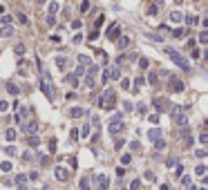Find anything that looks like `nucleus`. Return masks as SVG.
<instances>
[{
    "instance_id": "5fc2aeb1",
    "label": "nucleus",
    "mask_w": 208,
    "mask_h": 190,
    "mask_svg": "<svg viewBox=\"0 0 208 190\" xmlns=\"http://www.w3.org/2000/svg\"><path fill=\"white\" fill-rule=\"evenodd\" d=\"M181 184H184V186H190V177H188V175L181 177Z\"/></svg>"
},
{
    "instance_id": "a211bd4d",
    "label": "nucleus",
    "mask_w": 208,
    "mask_h": 190,
    "mask_svg": "<svg viewBox=\"0 0 208 190\" xmlns=\"http://www.w3.org/2000/svg\"><path fill=\"white\" fill-rule=\"evenodd\" d=\"M170 20H172V23H181V20H184V16L179 14V11H170Z\"/></svg>"
},
{
    "instance_id": "c9c22d12",
    "label": "nucleus",
    "mask_w": 208,
    "mask_h": 190,
    "mask_svg": "<svg viewBox=\"0 0 208 190\" xmlns=\"http://www.w3.org/2000/svg\"><path fill=\"white\" fill-rule=\"evenodd\" d=\"M155 148H157V150H163V148H166V141H163V139L155 141Z\"/></svg>"
},
{
    "instance_id": "cd10ccee",
    "label": "nucleus",
    "mask_w": 208,
    "mask_h": 190,
    "mask_svg": "<svg viewBox=\"0 0 208 190\" xmlns=\"http://www.w3.org/2000/svg\"><path fill=\"white\" fill-rule=\"evenodd\" d=\"M7 92H9V94H14V96H16V94L20 92V90H18V85H11V83H9V85H7Z\"/></svg>"
},
{
    "instance_id": "09e8293b",
    "label": "nucleus",
    "mask_w": 208,
    "mask_h": 190,
    "mask_svg": "<svg viewBox=\"0 0 208 190\" xmlns=\"http://www.w3.org/2000/svg\"><path fill=\"white\" fill-rule=\"evenodd\" d=\"M85 87H94V78L87 76V78H85Z\"/></svg>"
},
{
    "instance_id": "9d476101",
    "label": "nucleus",
    "mask_w": 208,
    "mask_h": 190,
    "mask_svg": "<svg viewBox=\"0 0 208 190\" xmlns=\"http://www.w3.org/2000/svg\"><path fill=\"white\" fill-rule=\"evenodd\" d=\"M148 139L152 141V143H155V141H159V139H161V130H159V128H152V130L148 132Z\"/></svg>"
},
{
    "instance_id": "20e7f679",
    "label": "nucleus",
    "mask_w": 208,
    "mask_h": 190,
    "mask_svg": "<svg viewBox=\"0 0 208 190\" xmlns=\"http://www.w3.org/2000/svg\"><path fill=\"white\" fill-rule=\"evenodd\" d=\"M40 90H43V94H47V99L49 101H54V90H52V85H49V74L45 72V81L40 83Z\"/></svg>"
},
{
    "instance_id": "a19ab883",
    "label": "nucleus",
    "mask_w": 208,
    "mask_h": 190,
    "mask_svg": "<svg viewBox=\"0 0 208 190\" xmlns=\"http://www.w3.org/2000/svg\"><path fill=\"white\" fill-rule=\"evenodd\" d=\"M139 188H141V181H139V179H134V181L130 184V190H139Z\"/></svg>"
},
{
    "instance_id": "13d9d810",
    "label": "nucleus",
    "mask_w": 208,
    "mask_h": 190,
    "mask_svg": "<svg viewBox=\"0 0 208 190\" xmlns=\"http://www.w3.org/2000/svg\"><path fill=\"white\" fill-rule=\"evenodd\" d=\"M123 143H125L123 139H117V143H114V146H117V150H119V148H123Z\"/></svg>"
},
{
    "instance_id": "39448f33",
    "label": "nucleus",
    "mask_w": 208,
    "mask_h": 190,
    "mask_svg": "<svg viewBox=\"0 0 208 190\" xmlns=\"http://www.w3.org/2000/svg\"><path fill=\"white\" fill-rule=\"evenodd\" d=\"M119 34H121V27H119V23H112L105 36L110 38V40H117V38H119Z\"/></svg>"
},
{
    "instance_id": "864d4df0",
    "label": "nucleus",
    "mask_w": 208,
    "mask_h": 190,
    "mask_svg": "<svg viewBox=\"0 0 208 190\" xmlns=\"http://www.w3.org/2000/svg\"><path fill=\"white\" fill-rule=\"evenodd\" d=\"M96 38H99V29H94V32L90 34V40H96Z\"/></svg>"
},
{
    "instance_id": "4468645a",
    "label": "nucleus",
    "mask_w": 208,
    "mask_h": 190,
    "mask_svg": "<svg viewBox=\"0 0 208 190\" xmlns=\"http://www.w3.org/2000/svg\"><path fill=\"white\" fill-rule=\"evenodd\" d=\"M188 34H190V29H181V27H179V29H172V38H184Z\"/></svg>"
},
{
    "instance_id": "ea45409f",
    "label": "nucleus",
    "mask_w": 208,
    "mask_h": 190,
    "mask_svg": "<svg viewBox=\"0 0 208 190\" xmlns=\"http://www.w3.org/2000/svg\"><path fill=\"white\" fill-rule=\"evenodd\" d=\"M195 175H199V177H204V175H206V166H197V170H195Z\"/></svg>"
},
{
    "instance_id": "f704fd0d",
    "label": "nucleus",
    "mask_w": 208,
    "mask_h": 190,
    "mask_svg": "<svg viewBox=\"0 0 208 190\" xmlns=\"http://www.w3.org/2000/svg\"><path fill=\"white\" fill-rule=\"evenodd\" d=\"M199 43H202V45L208 43V32H202V34H199Z\"/></svg>"
},
{
    "instance_id": "4c0bfd02",
    "label": "nucleus",
    "mask_w": 208,
    "mask_h": 190,
    "mask_svg": "<svg viewBox=\"0 0 208 190\" xmlns=\"http://www.w3.org/2000/svg\"><path fill=\"white\" fill-rule=\"evenodd\" d=\"M38 143H40V139L32 134V139H29V146H32V148H36V146H38Z\"/></svg>"
},
{
    "instance_id": "c85d7f7f",
    "label": "nucleus",
    "mask_w": 208,
    "mask_h": 190,
    "mask_svg": "<svg viewBox=\"0 0 208 190\" xmlns=\"http://www.w3.org/2000/svg\"><path fill=\"white\" fill-rule=\"evenodd\" d=\"M14 52H16V56H23V54H25V45H23V43H20V45H16V47H14Z\"/></svg>"
},
{
    "instance_id": "aec40b11",
    "label": "nucleus",
    "mask_w": 208,
    "mask_h": 190,
    "mask_svg": "<svg viewBox=\"0 0 208 190\" xmlns=\"http://www.w3.org/2000/svg\"><path fill=\"white\" fill-rule=\"evenodd\" d=\"M186 23L193 27V25H197V23H199V18H197L195 14H188V16H186Z\"/></svg>"
},
{
    "instance_id": "dca6fc26",
    "label": "nucleus",
    "mask_w": 208,
    "mask_h": 190,
    "mask_svg": "<svg viewBox=\"0 0 208 190\" xmlns=\"http://www.w3.org/2000/svg\"><path fill=\"white\" fill-rule=\"evenodd\" d=\"M5 139L14 143V141H16V130H11V128H9V130H5Z\"/></svg>"
},
{
    "instance_id": "6e6d98bb",
    "label": "nucleus",
    "mask_w": 208,
    "mask_h": 190,
    "mask_svg": "<svg viewBox=\"0 0 208 190\" xmlns=\"http://www.w3.org/2000/svg\"><path fill=\"white\" fill-rule=\"evenodd\" d=\"M121 87H123V90H130V81L123 78V81H121Z\"/></svg>"
},
{
    "instance_id": "e2e57ef3",
    "label": "nucleus",
    "mask_w": 208,
    "mask_h": 190,
    "mask_svg": "<svg viewBox=\"0 0 208 190\" xmlns=\"http://www.w3.org/2000/svg\"><path fill=\"white\" fill-rule=\"evenodd\" d=\"M199 141L202 143H208V134H199Z\"/></svg>"
},
{
    "instance_id": "6ab92c4d",
    "label": "nucleus",
    "mask_w": 208,
    "mask_h": 190,
    "mask_svg": "<svg viewBox=\"0 0 208 190\" xmlns=\"http://www.w3.org/2000/svg\"><path fill=\"white\" fill-rule=\"evenodd\" d=\"M65 81H67L70 85H74V87H76V85H81V83H79V78H76L74 74H67V76H65Z\"/></svg>"
},
{
    "instance_id": "bb28decb",
    "label": "nucleus",
    "mask_w": 208,
    "mask_h": 190,
    "mask_svg": "<svg viewBox=\"0 0 208 190\" xmlns=\"http://www.w3.org/2000/svg\"><path fill=\"white\" fill-rule=\"evenodd\" d=\"M65 65H67V61H65L63 56H58V58H56V67H61V70H65Z\"/></svg>"
},
{
    "instance_id": "5701e85b",
    "label": "nucleus",
    "mask_w": 208,
    "mask_h": 190,
    "mask_svg": "<svg viewBox=\"0 0 208 190\" xmlns=\"http://www.w3.org/2000/svg\"><path fill=\"white\" fill-rule=\"evenodd\" d=\"M177 123H179L181 128H188V116H186V114H181V116H177Z\"/></svg>"
},
{
    "instance_id": "4be33fe9",
    "label": "nucleus",
    "mask_w": 208,
    "mask_h": 190,
    "mask_svg": "<svg viewBox=\"0 0 208 190\" xmlns=\"http://www.w3.org/2000/svg\"><path fill=\"white\" fill-rule=\"evenodd\" d=\"M159 7H161L159 2H157V5H150V7H148V14H150V16H157V14H159Z\"/></svg>"
},
{
    "instance_id": "7ed1b4c3",
    "label": "nucleus",
    "mask_w": 208,
    "mask_h": 190,
    "mask_svg": "<svg viewBox=\"0 0 208 190\" xmlns=\"http://www.w3.org/2000/svg\"><path fill=\"white\" fill-rule=\"evenodd\" d=\"M121 128H123V123H121V114L112 116V121H110V134H112V137H117L119 132H121Z\"/></svg>"
},
{
    "instance_id": "a878e982",
    "label": "nucleus",
    "mask_w": 208,
    "mask_h": 190,
    "mask_svg": "<svg viewBox=\"0 0 208 190\" xmlns=\"http://www.w3.org/2000/svg\"><path fill=\"white\" fill-rule=\"evenodd\" d=\"M11 34H14V27H11V25H7V27H2V36H5V38H9V36H11Z\"/></svg>"
},
{
    "instance_id": "0e129e2a",
    "label": "nucleus",
    "mask_w": 208,
    "mask_h": 190,
    "mask_svg": "<svg viewBox=\"0 0 208 190\" xmlns=\"http://www.w3.org/2000/svg\"><path fill=\"white\" fill-rule=\"evenodd\" d=\"M188 190H199V188H197V186H193V184H190V186H188Z\"/></svg>"
},
{
    "instance_id": "37998d69",
    "label": "nucleus",
    "mask_w": 208,
    "mask_h": 190,
    "mask_svg": "<svg viewBox=\"0 0 208 190\" xmlns=\"http://www.w3.org/2000/svg\"><path fill=\"white\" fill-rule=\"evenodd\" d=\"M87 132H90V125H83V128L79 130V134H81V137H87Z\"/></svg>"
},
{
    "instance_id": "f257e3e1",
    "label": "nucleus",
    "mask_w": 208,
    "mask_h": 190,
    "mask_svg": "<svg viewBox=\"0 0 208 190\" xmlns=\"http://www.w3.org/2000/svg\"><path fill=\"white\" fill-rule=\"evenodd\" d=\"M163 49H166V54L170 56V58H172L177 65H179V67H181V70H190V65H188V61L184 58V56L181 54H179L177 49H172V47H163Z\"/></svg>"
},
{
    "instance_id": "b1692460",
    "label": "nucleus",
    "mask_w": 208,
    "mask_h": 190,
    "mask_svg": "<svg viewBox=\"0 0 208 190\" xmlns=\"http://www.w3.org/2000/svg\"><path fill=\"white\" fill-rule=\"evenodd\" d=\"M0 170H2V172H11V161H2V163H0Z\"/></svg>"
},
{
    "instance_id": "79ce46f5",
    "label": "nucleus",
    "mask_w": 208,
    "mask_h": 190,
    "mask_svg": "<svg viewBox=\"0 0 208 190\" xmlns=\"http://www.w3.org/2000/svg\"><path fill=\"white\" fill-rule=\"evenodd\" d=\"M150 40H157V43H161V34H148Z\"/></svg>"
},
{
    "instance_id": "69168bd1",
    "label": "nucleus",
    "mask_w": 208,
    "mask_h": 190,
    "mask_svg": "<svg viewBox=\"0 0 208 190\" xmlns=\"http://www.w3.org/2000/svg\"><path fill=\"white\" fill-rule=\"evenodd\" d=\"M199 190H204V188H199Z\"/></svg>"
},
{
    "instance_id": "393cba45",
    "label": "nucleus",
    "mask_w": 208,
    "mask_h": 190,
    "mask_svg": "<svg viewBox=\"0 0 208 190\" xmlns=\"http://www.w3.org/2000/svg\"><path fill=\"white\" fill-rule=\"evenodd\" d=\"M148 121H150V123H152V125L157 128V125H159V114H157V112H155V114H150V116H148Z\"/></svg>"
},
{
    "instance_id": "7c9ffc66",
    "label": "nucleus",
    "mask_w": 208,
    "mask_h": 190,
    "mask_svg": "<svg viewBox=\"0 0 208 190\" xmlns=\"http://www.w3.org/2000/svg\"><path fill=\"white\" fill-rule=\"evenodd\" d=\"M96 74H99V67H96V65H92V67L87 70V76H90V78H94Z\"/></svg>"
},
{
    "instance_id": "bf43d9fd",
    "label": "nucleus",
    "mask_w": 208,
    "mask_h": 190,
    "mask_svg": "<svg viewBox=\"0 0 208 190\" xmlns=\"http://www.w3.org/2000/svg\"><path fill=\"white\" fill-rule=\"evenodd\" d=\"M5 152H7V154H16V148H14V146H9Z\"/></svg>"
},
{
    "instance_id": "2eb2a0df",
    "label": "nucleus",
    "mask_w": 208,
    "mask_h": 190,
    "mask_svg": "<svg viewBox=\"0 0 208 190\" xmlns=\"http://www.w3.org/2000/svg\"><path fill=\"white\" fill-rule=\"evenodd\" d=\"M79 63H81V67H87V65L92 63V58H90V56H85V54H81L79 56Z\"/></svg>"
},
{
    "instance_id": "c756f323",
    "label": "nucleus",
    "mask_w": 208,
    "mask_h": 190,
    "mask_svg": "<svg viewBox=\"0 0 208 190\" xmlns=\"http://www.w3.org/2000/svg\"><path fill=\"white\" fill-rule=\"evenodd\" d=\"M47 9H49V16H54L56 11H58V2H49V7H47Z\"/></svg>"
},
{
    "instance_id": "3c124183",
    "label": "nucleus",
    "mask_w": 208,
    "mask_h": 190,
    "mask_svg": "<svg viewBox=\"0 0 208 190\" xmlns=\"http://www.w3.org/2000/svg\"><path fill=\"white\" fill-rule=\"evenodd\" d=\"M123 175H125V168H117V179H121Z\"/></svg>"
},
{
    "instance_id": "72a5a7b5",
    "label": "nucleus",
    "mask_w": 208,
    "mask_h": 190,
    "mask_svg": "<svg viewBox=\"0 0 208 190\" xmlns=\"http://www.w3.org/2000/svg\"><path fill=\"white\" fill-rule=\"evenodd\" d=\"M170 112H172V116L177 119V116H181V114H184V108H172Z\"/></svg>"
},
{
    "instance_id": "f03ea898",
    "label": "nucleus",
    "mask_w": 208,
    "mask_h": 190,
    "mask_svg": "<svg viewBox=\"0 0 208 190\" xmlns=\"http://www.w3.org/2000/svg\"><path fill=\"white\" fill-rule=\"evenodd\" d=\"M114 99H117V94H114V90H105V94L99 99V105L101 108H105V110H112L114 108Z\"/></svg>"
},
{
    "instance_id": "4d7b16f0",
    "label": "nucleus",
    "mask_w": 208,
    "mask_h": 190,
    "mask_svg": "<svg viewBox=\"0 0 208 190\" xmlns=\"http://www.w3.org/2000/svg\"><path fill=\"white\" fill-rule=\"evenodd\" d=\"M72 29H81V20H74L72 23Z\"/></svg>"
},
{
    "instance_id": "6e6552de",
    "label": "nucleus",
    "mask_w": 208,
    "mask_h": 190,
    "mask_svg": "<svg viewBox=\"0 0 208 190\" xmlns=\"http://www.w3.org/2000/svg\"><path fill=\"white\" fill-rule=\"evenodd\" d=\"M56 179H58V181H65V179H67V170H65L63 166H56Z\"/></svg>"
},
{
    "instance_id": "de8ad7c7",
    "label": "nucleus",
    "mask_w": 208,
    "mask_h": 190,
    "mask_svg": "<svg viewBox=\"0 0 208 190\" xmlns=\"http://www.w3.org/2000/svg\"><path fill=\"white\" fill-rule=\"evenodd\" d=\"M81 74H85V67H81V65H79V67H76V72H74V76H76V78H79Z\"/></svg>"
},
{
    "instance_id": "680f3d73",
    "label": "nucleus",
    "mask_w": 208,
    "mask_h": 190,
    "mask_svg": "<svg viewBox=\"0 0 208 190\" xmlns=\"http://www.w3.org/2000/svg\"><path fill=\"white\" fill-rule=\"evenodd\" d=\"M130 150H137L139 152V143H137V141H132V143H130Z\"/></svg>"
},
{
    "instance_id": "8fccbe9b",
    "label": "nucleus",
    "mask_w": 208,
    "mask_h": 190,
    "mask_svg": "<svg viewBox=\"0 0 208 190\" xmlns=\"http://www.w3.org/2000/svg\"><path fill=\"white\" fill-rule=\"evenodd\" d=\"M148 81H150V83H152V85H157V74L152 72V74H150V76H148Z\"/></svg>"
},
{
    "instance_id": "1a4fd4ad",
    "label": "nucleus",
    "mask_w": 208,
    "mask_h": 190,
    "mask_svg": "<svg viewBox=\"0 0 208 190\" xmlns=\"http://www.w3.org/2000/svg\"><path fill=\"white\" fill-rule=\"evenodd\" d=\"M16 186H18V190H27V175H18L16 177Z\"/></svg>"
},
{
    "instance_id": "a18cd8bd",
    "label": "nucleus",
    "mask_w": 208,
    "mask_h": 190,
    "mask_svg": "<svg viewBox=\"0 0 208 190\" xmlns=\"http://www.w3.org/2000/svg\"><path fill=\"white\" fill-rule=\"evenodd\" d=\"M130 161H132V157H130V154H123V157H121V163H123V166H128Z\"/></svg>"
},
{
    "instance_id": "052dcab7",
    "label": "nucleus",
    "mask_w": 208,
    "mask_h": 190,
    "mask_svg": "<svg viewBox=\"0 0 208 190\" xmlns=\"http://www.w3.org/2000/svg\"><path fill=\"white\" fill-rule=\"evenodd\" d=\"M195 154H197V157H199V159H204V157H206V150H197V152H195Z\"/></svg>"
},
{
    "instance_id": "f8f14e48",
    "label": "nucleus",
    "mask_w": 208,
    "mask_h": 190,
    "mask_svg": "<svg viewBox=\"0 0 208 190\" xmlns=\"http://www.w3.org/2000/svg\"><path fill=\"white\" fill-rule=\"evenodd\" d=\"M128 45H130V38H128V36H121V38H117V47H119V49H125Z\"/></svg>"
},
{
    "instance_id": "603ef678",
    "label": "nucleus",
    "mask_w": 208,
    "mask_h": 190,
    "mask_svg": "<svg viewBox=\"0 0 208 190\" xmlns=\"http://www.w3.org/2000/svg\"><path fill=\"white\" fill-rule=\"evenodd\" d=\"M87 9H90V2H87V0H85V2H81V11H87Z\"/></svg>"
},
{
    "instance_id": "412c9836",
    "label": "nucleus",
    "mask_w": 208,
    "mask_h": 190,
    "mask_svg": "<svg viewBox=\"0 0 208 190\" xmlns=\"http://www.w3.org/2000/svg\"><path fill=\"white\" fill-rule=\"evenodd\" d=\"M25 130H27V132H32V134H34V132L38 130V123H36V121H32V123H27V125H25Z\"/></svg>"
},
{
    "instance_id": "2f4dec72",
    "label": "nucleus",
    "mask_w": 208,
    "mask_h": 190,
    "mask_svg": "<svg viewBox=\"0 0 208 190\" xmlns=\"http://www.w3.org/2000/svg\"><path fill=\"white\" fill-rule=\"evenodd\" d=\"M0 23H2V25L7 27L9 23H11V16H9V14H2V18H0Z\"/></svg>"
},
{
    "instance_id": "ddd939ff",
    "label": "nucleus",
    "mask_w": 208,
    "mask_h": 190,
    "mask_svg": "<svg viewBox=\"0 0 208 190\" xmlns=\"http://www.w3.org/2000/svg\"><path fill=\"white\" fill-rule=\"evenodd\" d=\"M27 114H29V110H27V108H20V112L16 114V123H23V121L27 119Z\"/></svg>"
},
{
    "instance_id": "c03bdc74",
    "label": "nucleus",
    "mask_w": 208,
    "mask_h": 190,
    "mask_svg": "<svg viewBox=\"0 0 208 190\" xmlns=\"http://www.w3.org/2000/svg\"><path fill=\"white\" fill-rule=\"evenodd\" d=\"M16 18H18V23H20V25H27V16L25 14H18Z\"/></svg>"
},
{
    "instance_id": "9b49d317",
    "label": "nucleus",
    "mask_w": 208,
    "mask_h": 190,
    "mask_svg": "<svg viewBox=\"0 0 208 190\" xmlns=\"http://www.w3.org/2000/svg\"><path fill=\"white\" fill-rule=\"evenodd\" d=\"M96 181H99V188H96V190H108V177H105V175H99Z\"/></svg>"
},
{
    "instance_id": "473e14b6",
    "label": "nucleus",
    "mask_w": 208,
    "mask_h": 190,
    "mask_svg": "<svg viewBox=\"0 0 208 190\" xmlns=\"http://www.w3.org/2000/svg\"><path fill=\"white\" fill-rule=\"evenodd\" d=\"M81 190H90V179H87V177L81 179Z\"/></svg>"
},
{
    "instance_id": "58836bf2",
    "label": "nucleus",
    "mask_w": 208,
    "mask_h": 190,
    "mask_svg": "<svg viewBox=\"0 0 208 190\" xmlns=\"http://www.w3.org/2000/svg\"><path fill=\"white\" fill-rule=\"evenodd\" d=\"M23 159H25V161H34V152H32V150H27L25 154H23Z\"/></svg>"
},
{
    "instance_id": "f3484780",
    "label": "nucleus",
    "mask_w": 208,
    "mask_h": 190,
    "mask_svg": "<svg viewBox=\"0 0 208 190\" xmlns=\"http://www.w3.org/2000/svg\"><path fill=\"white\" fill-rule=\"evenodd\" d=\"M70 116H72V119L83 116V108H72V110H70Z\"/></svg>"
},
{
    "instance_id": "49530a36",
    "label": "nucleus",
    "mask_w": 208,
    "mask_h": 190,
    "mask_svg": "<svg viewBox=\"0 0 208 190\" xmlns=\"http://www.w3.org/2000/svg\"><path fill=\"white\" fill-rule=\"evenodd\" d=\"M9 110V103L7 101H0V112H7Z\"/></svg>"
},
{
    "instance_id": "423d86ee",
    "label": "nucleus",
    "mask_w": 208,
    "mask_h": 190,
    "mask_svg": "<svg viewBox=\"0 0 208 190\" xmlns=\"http://www.w3.org/2000/svg\"><path fill=\"white\" fill-rule=\"evenodd\" d=\"M152 105H155L159 112H166V110H170V108H168V99H163V96L155 99V101H152Z\"/></svg>"
},
{
    "instance_id": "e433bc0d",
    "label": "nucleus",
    "mask_w": 208,
    "mask_h": 190,
    "mask_svg": "<svg viewBox=\"0 0 208 190\" xmlns=\"http://www.w3.org/2000/svg\"><path fill=\"white\" fill-rule=\"evenodd\" d=\"M139 67H143V70H148V67H150V63H148V58H139Z\"/></svg>"
},
{
    "instance_id": "0eeeda50",
    "label": "nucleus",
    "mask_w": 208,
    "mask_h": 190,
    "mask_svg": "<svg viewBox=\"0 0 208 190\" xmlns=\"http://www.w3.org/2000/svg\"><path fill=\"white\" fill-rule=\"evenodd\" d=\"M170 90H172V92H184V81L170 78Z\"/></svg>"
}]
</instances>
